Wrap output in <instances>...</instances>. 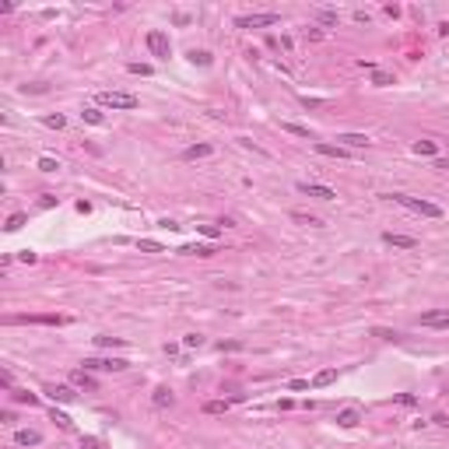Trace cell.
<instances>
[{
	"label": "cell",
	"instance_id": "cell-26",
	"mask_svg": "<svg viewBox=\"0 0 449 449\" xmlns=\"http://www.w3.org/2000/svg\"><path fill=\"white\" fill-rule=\"evenodd\" d=\"M372 84H379V88H386V84H393V78L386 74V70H372Z\"/></svg>",
	"mask_w": 449,
	"mask_h": 449
},
{
	"label": "cell",
	"instance_id": "cell-23",
	"mask_svg": "<svg viewBox=\"0 0 449 449\" xmlns=\"http://www.w3.org/2000/svg\"><path fill=\"white\" fill-rule=\"evenodd\" d=\"M414 151H418V155H435V151H439V144H435V140H418V144H414Z\"/></svg>",
	"mask_w": 449,
	"mask_h": 449
},
{
	"label": "cell",
	"instance_id": "cell-38",
	"mask_svg": "<svg viewBox=\"0 0 449 449\" xmlns=\"http://www.w3.org/2000/svg\"><path fill=\"white\" fill-rule=\"evenodd\" d=\"M81 446H84V449H102V442H98V439H92V435H84V439H81Z\"/></svg>",
	"mask_w": 449,
	"mask_h": 449
},
{
	"label": "cell",
	"instance_id": "cell-9",
	"mask_svg": "<svg viewBox=\"0 0 449 449\" xmlns=\"http://www.w3.org/2000/svg\"><path fill=\"white\" fill-rule=\"evenodd\" d=\"M421 327H435V330H449V313H425L421 316Z\"/></svg>",
	"mask_w": 449,
	"mask_h": 449
},
{
	"label": "cell",
	"instance_id": "cell-2",
	"mask_svg": "<svg viewBox=\"0 0 449 449\" xmlns=\"http://www.w3.org/2000/svg\"><path fill=\"white\" fill-rule=\"evenodd\" d=\"M277 21H281L277 11H260V14H242V18H235V25H239V28H271Z\"/></svg>",
	"mask_w": 449,
	"mask_h": 449
},
{
	"label": "cell",
	"instance_id": "cell-8",
	"mask_svg": "<svg viewBox=\"0 0 449 449\" xmlns=\"http://www.w3.org/2000/svg\"><path fill=\"white\" fill-rule=\"evenodd\" d=\"M46 393H49L53 400H60V404H70V400L78 397V393H74V386H63V383H49V386H46Z\"/></svg>",
	"mask_w": 449,
	"mask_h": 449
},
{
	"label": "cell",
	"instance_id": "cell-39",
	"mask_svg": "<svg viewBox=\"0 0 449 449\" xmlns=\"http://www.w3.org/2000/svg\"><path fill=\"white\" fill-rule=\"evenodd\" d=\"M14 397H18L21 404H39V397H35V393H14Z\"/></svg>",
	"mask_w": 449,
	"mask_h": 449
},
{
	"label": "cell",
	"instance_id": "cell-5",
	"mask_svg": "<svg viewBox=\"0 0 449 449\" xmlns=\"http://www.w3.org/2000/svg\"><path fill=\"white\" fill-rule=\"evenodd\" d=\"M148 49H151V53H155V57H169V53H172V42H169V35H165V32H148Z\"/></svg>",
	"mask_w": 449,
	"mask_h": 449
},
{
	"label": "cell",
	"instance_id": "cell-35",
	"mask_svg": "<svg viewBox=\"0 0 449 449\" xmlns=\"http://www.w3.org/2000/svg\"><path fill=\"white\" fill-rule=\"evenodd\" d=\"M319 21H323V25H337V11H319Z\"/></svg>",
	"mask_w": 449,
	"mask_h": 449
},
{
	"label": "cell",
	"instance_id": "cell-4",
	"mask_svg": "<svg viewBox=\"0 0 449 449\" xmlns=\"http://www.w3.org/2000/svg\"><path fill=\"white\" fill-rule=\"evenodd\" d=\"M123 358H84V372H123Z\"/></svg>",
	"mask_w": 449,
	"mask_h": 449
},
{
	"label": "cell",
	"instance_id": "cell-41",
	"mask_svg": "<svg viewBox=\"0 0 449 449\" xmlns=\"http://www.w3.org/2000/svg\"><path fill=\"white\" fill-rule=\"evenodd\" d=\"M435 169H449V158H435Z\"/></svg>",
	"mask_w": 449,
	"mask_h": 449
},
{
	"label": "cell",
	"instance_id": "cell-32",
	"mask_svg": "<svg viewBox=\"0 0 449 449\" xmlns=\"http://www.w3.org/2000/svg\"><path fill=\"white\" fill-rule=\"evenodd\" d=\"M95 344L98 348H119L123 340H119V337H95Z\"/></svg>",
	"mask_w": 449,
	"mask_h": 449
},
{
	"label": "cell",
	"instance_id": "cell-10",
	"mask_svg": "<svg viewBox=\"0 0 449 449\" xmlns=\"http://www.w3.org/2000/svg\"><path fill=\"white\" fill-rule=\"evenodd\" d=\"M383 242H386V246H397V249H414V246H418V239H410V235H397V232H386V235H383Z\"/></svg>",
	"mask_w": 449,
	"mask_h": 449
},
{
	"label": "cell",
	"instance_id": "cell-20",
	"mask_svg": "<svg viewBox=\"0 0 449 449\" xmlns=\"http://www.w3.org/2000/svg\"><path fill=\"white\" fill-rule=\"evenodd\" d=\"M333 379H337V369H323V372L313 379V386H330Z\"/></svg>",
	"mask_w": 449,
	"mask_h": 449
},
{
	"label": "cell",
	"instance_id": "cell-6",
	"mask_svg": "<svg viewBox=\"0 0 449 449\" xmlns=\"http://www.w3.org/2000/svg\"><path fill=\"white\" fill-rule=\"evenodd\" d=\"M11 323H42V327H63L67 316H11Z\"/></svg>",
	"mask_w": 449,
	"mask_h": 449
},
{
	"label": "cell",
	"instance_id": "cell-7",
	"mask_svg": "<svg viewBox=\"0 0 449 449\" xmlns=\"http://www.w3.org/2000/svg\"><path fill=\"white\" fill-rule=\"evenodd\" d=\"M298 193L316 196V200H337V193H333L330 186H319V183H298Z\"/></svg>",
	"mask_w": 449,
	"mask_h": 449
},
{
	"label": "cell",
	"instance_id": "cell-31",
	"mask_svg": "<svg viewBox=\"0 0 449 449\" xmlns=\"http://www.w3.org/2000/svg\"><path fill=\"white\" fill-rule=\"evenodd\" d=\"M200 344H204L200 333H186V337H183V348H200Z\"/></svg>",
	"mask_w": 449,
	"mask_h": 449
},
{
	"label": "cell",
	"instance_id": "cell-34",
	"mask_svg": "<svg viewBox=\"0 0 449 449\" xmlns=\"http://www.w3.org/2000/svg\"><path fill=\"white\" fill-rule=\"evenodd\" d=\"M46 127H53V130H63V127H67V119L60 116V113H57V116H46Z\"/></svg>",
	"mask_w": 449,
	"mask_h": 449
},
{
	"label": "cell",
	"instance_id": "cell-12",
	"mask_svg": "<svg viewBox=\"0 0 449 449\" xmlns=\"http://www.w3.org/2000/svg\"><path fill=\"white\" fill-rule=\"evenodd\" d=\"M358 421H362V414H358L354 407H344L340 414H337V425H340V428H354Z\"/></svg>",
	"mask_w": 449,
	"mask_h": 449
},
{
	"label": "cell",
	"instance_id": "cell-36",
	"mask_svg": "<svg viewBox=\"0 0 449 449\" xmlns=\"http://www.w3.org/2000/svg\"><path fill=\"white\" fill-rule=\"evenodd\" d=\"M39 169H42V172H57L60 165L53 161V158H39Z\"/></svg>",
	"mask_w": 449,
	"mask_h": 449
},
{
	"label": "cell",
	"instance_id": "cell-29",
	"mask_svg": "<svg viewBox=\"0 0 449 449\" xmlns=\"http://www.w3.org/2000/svg\"><path fill=\"white\" fill-rule=\"evenodd\" d=\"M127 70H130V74H140V78H151V67H148V63H127Z\"/></svg>",
	"mask_w": 449,
	"mask_h": 449
},
{
	"label": "cell",
	"instance_id": "cell-25",
	"mask_svg": "<svg viewBox=\"0 0 449 449\" xmlns=\"http://www.w3.org/2000/svg\"><path fill=\"white\" fill-rule=\"evenodd\" d=\"M81 116H84V123H92V127H102V113H98V109H84V113H81Z\"/></svg>",
	"mask_w": 449,
	"mask_h": 449
},
{
	"label": "cell",
	"instance_id": "cell-16",
	"mask_svg": "<svg viewBox=\"0 0 449 449\" xmlns=\"http://www.w3.org/2000/svg\"><path fill=\"white\" fill-rule=\"evenodd\" d=\"M337 140H344L348 148H369V137L365 134H340Z\"/></svg>",
	"mask_w": 449,
	"mask_h": 449
},
{
	"label": "cell",
	"instance_id": "cell-13",
	"mask_svg": "<svg viewBox=\"0 0 449 449\" xmlns=\"http://www.w3.org/2000/svg\"><path fill=\"white\" fill-rule=\"evenodd\" d=\"M14 442H18V446H39L42 435H39V432H32V428H21V432H14Z\"/></svg>",
	"mask_w": 449,
	"mask_h": 449
},
{
	"label": "cell",
	"instance_id": "cell-24",
	"mask_svg": "<svg viewBox=\"0 0 449 449\" xmlns=\"http://www.w3.org/2000/svg\"><path fill=\"white\" fill-rule=\"evenodd\" d=\"M137 246H140V253H161V242H155V239H140Z\"/></svg>",
	"mask_w": 449,
	"mask_h": 449
},
{
	"label": "cell",
	"instance_id": "cell-18",
	"mask_svg": "<svg viewBox=\"0 0 449 449\" xmlns=\"http://www.w3.org/2000/svg\"><path fill=\"white\" fill-rule=\"evenodd\" d=\"M151 400H155V407H172V393L165 390V386H158Z\"/></svg>",
	"mask_w": 449,
	"mask_h": 449
},
{
	"label": "cell",
	"instance_id": "cell-19",
	"mask_svg": "<svg viewBox=\"0 0 449 449\" xmlns=\"http://www.w3.org/2000/svg\"><path fill=\"white\" fill-rule=\"evenodd\" d=\"M179 253H190V256H211L214 249H211V246H200V242H193V246H183Z\"/></svg>",
	"mask_w": 449,
	"mask_h": 449
},
{
	"label": "cell",
	"instance_id": "cell-1",
	"mask_svg": "<svg viewBox=\"0 0 449 449\" xmlns=\"http://www.w3.org/2000/svg\"><path fill=\"white\" fill-rule=\"evenodd\" d=\"M390 200H397L400 207H407V211H414V214H421V218H442V207H439V204H432V200H421V196L393 193Z\"/></svg>",
	"mask_w": 449,
	"mask_h": 449
},
{
	"label": "cell",
	"instance_id": "cell-11",
	"mask_svg": "<svg viewBox=\"0 0 449 449\" xmlns=\"http://www.w3.org/2000/svg\"><path fill=\"white\" fill-rule=\"evenodd\" d=\"M316 151L319 155H327V158H348V148H340V144H323V140H316Z\"/></svg>",
	"mask_w": 449,
	"mask_h": 449
},
{
	"label": "cell",
	"instance_id": "cell-28",
	"mask_svg": "<svg viewBox=\"0 0 449 449\" xmlns=\"http://www.w3.org/2000/svg\"><path fill=\"white\" fill-rule=\"evenodd\" d=\"M21 225H25V214L18 211V214H11V218H7V225H4V228H7V232H18Z\"/></svg>",
	"mask_w": 449,
	"mask_h": 449
},
{
	"label": "cell",
	"instance_id": "cell-17",
	"mask_svg": "<svg viewBox=\"0 0 449 449\" xmlns=\"http://www.w3.org/2000/svg\"><path fill=\"white\" fill-rule=\"evenodd\" d=\"M292 221H298V225H309V228H316V225H323L316 214H306V211H292Z\"/></svg>",
	"mask_w": 449,
	"mask_h": 449
},
{
	"label": "cell",
	"instance_id": "cell-37",
	"mask_svg": "<svg viewBox=\"0 0 449 449\" xmlns=\"http://www.w3.org/2000/svg\"><path fill=\"white\" fill-rule=\"evenodd\" d=\"M18 260H21V263H35V260H39V256L32 253V249H21V253H18Z\"/></svg>",
	"mask_w": 449,
	"mask_h": 449
},
{
	"label": "cell",
	"instance_id": "cell-40",
	"mask_svg": "<svg viewBox=\"0 0 449 449\" xmlns=\"http://www.w3.org/2000/svg\"><path fill=\"white\" fill-rule=\"evenodd\" d=\"M397 404H404V407H414V397H410V393H400V397H397Z\"/></svg>",
	"mask_w": 449,
	"mask_h": 449
},
{
	"label": "cell",
	"instance_id": "cell-3",
	"mask_svg": "<svg viewBox=\"0 0 449 449\" xmlns=\"http://www.w3.org/2000/svg\"><path fill=\"white\" fill-rule=\"evenodd\" d=\"M98 102L109 109H137V95H130V92H102Z\"/></svg>",
	"mask_w": 449,
	"mask_h": 449
},
{
	"label": "cell",
	"instance_id": "cell-21",
	"mask_svg": "<svg viewBox=\"0 0 449 449\" xmlns=\"http://www.w3.org/2000/svg\"><path fill=\"white\" fill-rule=\"evenodd\" d=\"M228 410V400H207L204 404V414H225Z\"/></svg>",
	"mask_w": 449,
	"mask_h": 449
},
{
	"label": "cell",
	"instance_id": "cell-27",
	"mask_svg": "<svg viewBox=\"0 0 449 449\" xmlns=\"http://www.w3.org/2000/svg\"><path fill=\"white\" fill-rule=\"evenodd\" d=\"M284 130H288V134H295V137H309V140H313L309 127H298V123H284Z\"/></svg>",
	"mask_w": 449,
	"mask_h": 449
},
{
	"label": "cell",
	"instance_id": "cell-14",
	"mask_svg": "<svg viewBox=\"0 0 449 449\" xmlns=\"http://www.w3.org/2000/svg\"><path fill=\"white\" fill-rule=\"evenodd\" d=\"M211 151H214L211 144H193V148H186V151H183V158H186V161H196V158H207Z\"/></svg>",
	"mask_w": 449,
	"mask_h": 449
},
{
	"label": "cell",
	"instance_id": "cell-33",
	"mask_svg": "<svg viewBox=\"0 0 449 449\" xmlns=\"http://www.w3.org/2000/svg\"><path fill=\"white\" fill-rule=\"evenodd\" d=\"M190 60H193V63H200V67H211V53H190Z\"/></svg>",
	"mask_w": 449,
	"mask_h": 449
},
{
	"label": "cell",
	"instance_id": "cell-22",
	"mask_svg": "<svg viewBox=\"0 0 449 449\" xmlns=\"http://www.w3.org/2000/svg\"><path fill=\"white\" fill-rule=\"evenodd\" d=\"M49 418H53V421H57V425H60V428H63V432H70V428H74V421H70V418H67V414H60L57 407L49 410Z\"/></svg>",
	"mask_w": 449,
	"mask_h": 449
},
{
	"label": "cell",
	"instance_id": "cell-15",
	"mask_svg": "<svg viewBox=\"0 0 449 449\" xmlns=\"http://www.w3.org/2000/svg\"><path fill=\"white\" fill-rule=\"evenodd\" d=\"M70 383H74V386H81V390H95V379H92V375H88L84 369L70 372Z\"/></svg>",
	"mask_w": 449,
	"mask_h": 449
},
{
	"label": "cell",
	"instance_id": "cell-30",
	"mask_svg": "<svg viewBox=\"0 0 449 449\" xmlns=\"http://www.w3.org/2000/svg\"><path fill=\"white\" fill-rule=\"evenodd\" d=\"M196 232L207 235V239H218V235H221V228H218V225H196Z\"/></svg>",
	"mask_w": 449,
	"mask_h": 449
}]
</instances>
